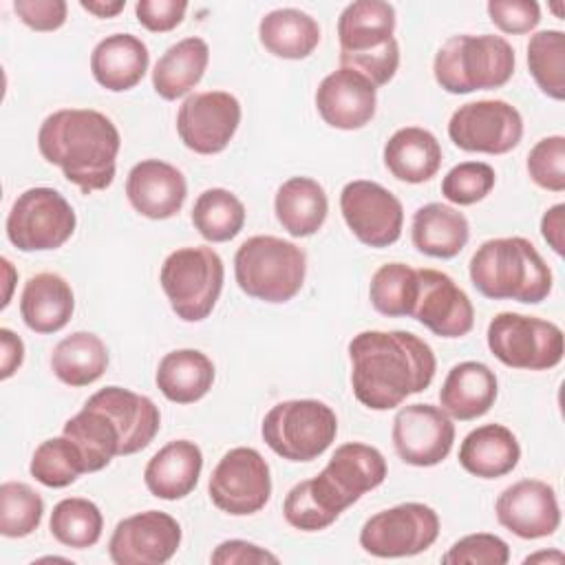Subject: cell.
<instances>
[{"instance_id": "obj_7", "label": "cell", "mask_w": 565, "mask_h": 565, "mask_svg": "<svg viewBox=\"0 0 565 565\" xmlns=\"http://www.w3.org/2000/svg\"><path fill=\"white\" fill-rule=\"evenodd\" d=\"M223 278L221 256L205 245L170 252L159 271V282L172 311L185 322H201L212 313Z\"/></svg>"}, {"instance_id": "obj_23", "label": "cell", "mask_w": 565, "mask_h": 565, "mask_svg": "<svg viewBox=\"0 0 565 565\" xmlns=\"http://www.w3.org/2000/svg\"><path fill=\"white\" fill-rule=\"evenodd\" d=\"M86 404L106 413L115 424L121 439L119 457L143 450L159 433V426H161L159 408L150 397L139 395L130 388H121V386L99 388L95 395L86 399Z\"/></svg>"}, {"instance_id": "obj_39", "label": "cell", "mask_w": 565, "mask_h": 565, "mask_svg": "<svg viewBox=\"0 0 565 565\" xmlns=\"http://www.w3.org/2000/svg\"><path fill=\"white\" fill-rule=\"evenodd\" d=\"M417 289V269L406 263H386L371 276L369 298L373 309L382 316L399 318L413 313Z\"/></svg>"}, {"instance_id": "obj_22", "label": "cell", "mask_w": 565, "mask_h": 565, "mask_svg": "<svg viewBox=\"0 0 565 565\" xmlns=\"http://www.w3.org/2000/svg\"><path fill=\"white\" fill-rule=\"evenodd\" d=\"M126 196L141 216L163 221L183 207L188 183L177 166L161 159H143L128 172Z\"/></svg>"}, {"instance_id": "obj_16", "label": "cell", "mask_w": 565, "mask_h": 565, "mask_svg": "<svg viewBox=\"0 0 565 565\" xmlns=\"http://www.w3.org/2000/svg\"><path fill=\"white\" fill-rule=\"evenodd\" d=\"M181 545V525L161 510H146L121 519L108 541L115 565H161Z\"/></svg>"}, {"instance_id": "obj_24", "label": "cell", "mask_w": 565, "mask_h": 565, "mask_svg": "<svg viewBox=\"0 0 565 565\" xmlns=\"http://www.w3.org/2000/svg\"><path fill=\"white\" fill-rule=\"evenodd\" d=\"M203 452L190 439H174L159 448L143 470L146 488L152 497L177 501L188 497L201 477Z\"/></svg>"}, {"instance_id": "obj_27", "label": "cell", "mask_w": 565, "mask_h": 565, "mask_svg": "<svg viewBox=\"0 0 565 565\" xmlns=\"http://www.w3.org/2000/svg\"><path fill=\"white\" fill-rule=\"evenodd\" d=\"M75 311V296L66 278L42 271L24 282L20 296V316L35 333H55L64 329Z\"/></svg>"}, {"instance_id": "obj_12", "label": "cell", "mask_w": 565, "mask_h": 565, "mask_svg": "<svg viewBox=\"0 0 565 565\" xmlns=\"http://www.w3.org/2000/svg\"><path fill=\"white\" fill-rule=\"evenodd\" d=\"M207 492L212 503L232 516L254 514L271 497L269 466L256 448H232L212 470Z\"/></svg>"}, {"instance_id": "obj_54", "label": "cell", "mask_w": 565, "mask_h": 565, "mask_svg": "<svg viewBox=\"0 0 565 565\" xmlns=\"http://www.w3.org/2000/svg\"><path fill=\"white\" fill-rule=\"evenodd\" d=\"M545 561H547V563L552 561V563L558 565V563H563V554L554 550V552H536V554H530V556L523 558L525 565H527V563H545Z\"/></svg>"}, {"instance_id": "obj_20", "label": "cell", "mask_w": 565, "mask_h": 565, "mask_svg": "<svg viewBox=\"0 0 565 565\" xmlns=\"http://www.w3.org/2000/svg\"><path fill=\"white\" fill-rule=\"evenodd\" d=\"M316 108L331 128H364L375 117L377 86L362 73L340 66L320 82L316 90Z\"/></svg>"}, {"instance_id": "obj_46", "label": "cell", "mask_w": 565, "mask_h": 565, "mask_svg": "<svg viewBox=\"0 0 565 565\" xmlns=\"http://www.w3.org/2000/svg\"><path fill=\"white\" fill-rule=\"evenodd\" d=\"M282 514L285 521L302 532H318L329 527L335 519L320 505V501L316 499V494L309 488V481H300L296 483L282 503Z\"/></svg>"}, {"instance_id": "obj_8", "label": "cell", "mask_w": 565, "mask_h": 565, "mask_svg": "<svg viewBox=\"0 0 565 565\" xmlns=\"http://www.w3.org/2000/svg\"><path fill=\"white\" fill-rule=\"evenodd\" d=\"M338 417L320 399H287L271 406L260 424L265 444L287 461H311L335 439Z\"/></svg>"}, {"instance_id": "obj_6", "label": "cell", "mask_w": 565, "mask_h": 565, "mask_svg": "<svg viewBox=\"0 0 565 565\" xmlns=\"http://www.w3.org/2000/svg\"><path fill=\"white\" fill-rule=\"evenodd\" d=\"M307 256L305 252L278 236H252L234 256V276L238 287L265 302L291 300L305 282Z\"/></svg>"}, {"instance_id": "obj_21", "label": "cell", "mask_w": 565, "mask_h": 565, "mask_svg": "<svg viewBox=\"0 0 565 565\" xmlns=\"http://www.w3.org/2000/svg\"><path fill=\"white\" fill-rule=\"evenodd\" d=\"M316 477L327 486V492L338 499L335 503L347 510L364 492L377 488L386 479V459L375 446L347 441L335 448L329 463Z\"/></svg>"}, {"instance_id": "obj_1", "label": "cell", "mask_w": 565, "mask_h": 565, "mask_svg": "<svg viewBox=\"0 0 565 565\" xmlns=\"http://www.w3.org/2000/svg\"><path fill=\"white\" fill-rule=\"evenodd\" d=\"M351 386L371 411L399 406L430 386L437 369L428 342L411 331H360L349 342Z\"/></svg>"}, {"instance_id": "obj_44", "label": "cell", "mask_w": 565, "mask_h": 565, "mask_svg": "<svg viewBox=\"0 0 565 565\" xmlns=\"http://www.w3.org/2000/svg\"><path fill=\"white\" fill-rule=\"evenodd\" d=\"M530 179L550 192L565 190V137L550 135L536 141L527 154Z\"/></svg>"}, {"instance_id": "obj_11", "label": "cell", "mask_w": 565, "mask_h": 565, "mask_svg": "<svg viewBox=\"0 0 565 565\" xmlns=\"http://www.w3.org/2000/svg\"><path fill=\"white\" fill-rule=\"evenodd\" d=\"M437 536V512L426 503L408 501L369 516L360 530V547L377 558H402L426 552Z\"/></svg>"}, {"instance_id": "obj_18", "label": "cell", "mask_w": 565, "mask_h": 565, "mask_svg": "<svg viewBox=\"0 0 565 565\" xmlns=\"http://www.w3.org/2000/svg\"><path fill=\"white\" fill-rule=\"evenodd\" d=\"M417 298L411 318L439 338H461L475 324V309L468 294L439 269H417Z\"/></svg>"}, {"instance_id": "obj_49", "label": "cell", "mask_w": 565, "mask_h": 565, "mask_svg": "<svg viewBox=\"0 0 565 565\" xmlns=\"http://www.w3.org/2000/svg\"><path fill=\"white\" fill-rule=\"evenodd\" d=\"M13 11L33 31H55L66 22L64 0H15Z\"/></svg>"}, {"instance_id": "obj_28", "label": "cell", "mask_w": 565, "mask_h": 565, "mask_svg": "<svg viewBox=\"0 0 565 565\" xmlns=\"http://www.w3.org/2000/svg\"><path fill=\"white\" fill-rule=\"evenodd\" d=\"M521 446L503 424H483L470 430L459 446V463L479 479H499L516 468Z\"/></svg>"}, {"instance_id": "obj_37", "label": "cell", "mask_w": 565, "mask_h": 565, "mask_svg": "<svg viewBox=\"0 0 565 565\" xmlns=\"http://www.w3.org/2000/svg\"><path fill=\"white\" fill-rule=\"evenodd\" d=\"M192 225L210 243L232 241L245 225V205L225 188L203 190L192 207Z\"/></svg>"}, {"instance_id": "obj_42", "label": "cell", "mask_w": 565, "mask_h": 565, "mask_svg": "<svg viewBox=\"0 0 565 565\" xmlns=\"http://www.w3.org/2000/svg\"><path fill=\"white\" fill-rule=\"evenodd\" d=\"M44 514L42 497L22 481H4L0 486V534L22 539L38 530Z\"/></svg>"}, {"instance_id": "obj_40", "label": "cell", "mask_w": 565, "mask_h": 565, "mask_svg": "<svg viewBox=\"0 0 565 565\" xmlns=\"http://www.w3.org/2000/svg\"><path fill=\"white\" fill-rule=\"evenodd\" d=\"M527 68L536 86L561 102L565 97V33L558 29L536 31L527 42Z\"/></svg>"}, {"instance_id": "obj_45", "label": "cell", "mask_w": 565, "mask_h": 565, "mask_svg": "<svg viewBox=\"0 0 565 565\" xmlns=\"http://www.w3.org/2000/svg\"><path fill=\"white\" fill-rule=\"evenodd\" d=\"M441 561L446 565H505L510 561V547L497 534L477 532L455 541Z\"/></svg>"}, {"instance_id": "obj_47", "label": "cell", "mask_w": 565, "mask_h": 565, "mask_svg": "<svg viewBox=\"0 0 565 565\" xmlns=\"http://www.w3.org/2000/svg\"><path fill=\"white\" fill-rule=\"evenodd\" d=\"M486 9L492 24L512 35L530 33L541 22V7L534 0H490Z\"/></svg>"}, {"instance_id": "obj_15", "label": "cell", "mask_w": 565, "mask_h": 565, "mask_svg": "<svg viewBox=\"0 0 565 565\" xmlns=\"http://www.w3.org/2000/svg\"><path fill=\"white\" fill-rule=\"evenodd\" d=\"M241 124V102L227 90L194 93L177 113V132L185 148L199 154H216L227 148Z\"/></svg>"}, {"instance_id": "obj_32", "label": "cell", "mask_w": 565, "mask_h": 565, "mask_svg": "<svg viewBox=\"0 0 565 565\" xmlns=\"http://www.w3.org/2000/svg\"><path fill=\"white\" fill-rule=\"evenodd\" d=\"M210 62V46L203 38H183L168 46L152 68V88L172 102L188 95L203 77Z\"/></svg>"}, {"instance_id": "obj_2", "label": "cell", "mask_w": 565, "mask_h": 565, "mask_svg": "<svg viewBox=\"0 0 565 565\" xmlns=\"http://www.w3.org/2000/svg\"><path fill=\"white\" fill-rule=\"evenodd\" d=\"M119 148L117 126L93 108H60L38 130L40 154L84 194L106 190L113 183Z\"/></svg>"}, {"instance_id": "obj_53", "label": "cell", "mask_w": 565, "mask_h": 565, "mask_svg": "<svg viewBox=\"0 0 565 565\" xmlns=\"http://www.w3.org/2000/svg\"><path fill=\"white\" fill-rule=\"evenodd\" d=\"M79 7L95 18H115L119 11H124L126 0H79Z\"/></svg>"}, {"instance_id": "obj_36", "label": "cell", "mask_w": 565, "mask_h": 565, "mask_svg": "<svg viewBox=\"0 0 565 565\" xmlns=\"http://www.w3.org/2000/svg\"><path fill=\"white\" fill-rule=\"evenodd\" d=\"M62 435L79 448L86 472H97L119 457L121 439L115 424L106 413L90 404H84V408L64 424Z\"/></svg>"}, {"instance_id": "obj_33", "label": "cell", "mask_w": 565, "mask_h": 565, "mask_svg": "<svg viewBox=\"0 0 565 565\" xmlns=\"http://www.w3.org/2000/svg\"><path fill=\"white\" fill-rule=\"evenodd\" d=\"M157 388L174 404H192L214 384L212 360L196 349H177L161 358L154 375Z\"/></svg>"}, {"instance_id": "obj_26", "label": "cell", "mask_w": 565, "mask_h": 565, "mask_svg": "<svg viewBox=\"0 0 565 565\" xmlns=\"http://www.w3.org/2000/svg\"><path fill=\"white\" fill-rule=\"evenodd\" d=\"M497 393L499 384L494 371L483 362L466 360L448 371L439 391V404L450 417L470 422L494 406Z\"/></svg>"}, {"instance_id": "obj_38", "label": "cell", "mask_w": 565, "mask_h": 565, "mask_svg": "<svg viewBox=\"0 0 565 565\" xmlns=\"http://www.w3.org/2000/svg\"><path fill=\"white\" fill-rule=\"evenodd\" d=\"M49 530L57 543L86 550L102 539L104 516L93 501L84 497H66L53 505Z\"/></svg>"}, {"instance_id": "obj_31", "label": "cell", "mask_w": 565, "mask_h": 565, "mask_svg": "<svg viewBox=\"0 0 565 565\" xmlns=\"http://www.w3.org/2000/svg\"><path fill=\"white\" fill-rule=\"evenodd\" d=\"M274 212L282 230L296 238L316 234L329 212V199L324 188L311 177L287 179L274 199Z\"/></svg>"}, {"instance_id": "obj_4", "label": "cell", "mask_w": 565, "mask_h": 565, "mask_svg": "<svg viewBox=\"0 0 565 565\" xmlns=\"http://www.w3.org/2000/svg\"><path fill=\"white\" fill-rule=\"evenodd\" d=\"M395 9L384 0H355L338 18L340 64L369 77L375 86L393 79L399 66Z\"/></svg>"}, {"instance_id": "obj_35", "label": "cell", "mask_w": 565, "mask_h": 565, "mask_svg": "<svg viewBox=\"0 0 565 565\" xmlns=\"http://www.w3.org/2000/svg\"><path fill=\"white\" fill-rule=\"evenodd\" d=\"M55 377L68 386H88L108 369V349L99 335L75 331L62 338L51 353Z\"/></svg>"}, {"instance_id": "obj_3", "label": "cell", "mask_w": 565, "mask_h": 565, "mask_svg": "<svg viewBox=\"0 0 565 565\" xmlns=\"http://www.w3.org/2000/svg\"><path fill=\"white\" fill-rule=\"evenodd\" d=\"M475 289L492 300L543 302L552 291V271L539 249L523 236L490 238L468 265Z\"/></svg>"}, {"instance_id": "obj_50", "label": "cell", "mask_w": 565, "mask_h": 565, "mask_svg": "<svg viewBox=\"0 0 565 565\" xmlns=\"http://www.w3.org/2000/svg\"><path fill=\"white\" fill-rule=\"evenodd\" d=\"M210 561L214 565H258V563H278V556L256 543H249L243 539H230L216 545Z\"/></svg>"}, {"instance_id": "obj_34", "label": "cell", "mask_w": 565, "mask_h": 565, "mask_svg": "<svg viewBox=\"0 0 565 565\" xmlns=\"http://www.w3.org/2000/svg\"><path fill=\"white\" fill-rule=\"evenodd\" d=\"M258 40L276 57L302 60L316 51L320 26L300 9H274L260 18Z\"/></svg>"}, {"instance_id": "obj_5", "label": "cell", "mask_w": 565, "mask_h": 565, "mask_svg": "<svg viewBox=\"0 0 565 565\" xmlns=\"http://www.w3.org/2000/svg\"><path fill=\"white\" fill-rule=\"evenodd\" d=\"M514 49L501 35H452L433 60L435 82L452 95L501 88L514 73Z\"/></svg>"}, {"instance_id": "obj_13", "label": "cell", "mask_w": 565, "mask_h": 565, "mask_svg": "<svg viewBox=\"0 0 565 565\" xmlns=\"http://www.w3.org/2000/svg\"><path fill=\"white\" fill-rule=\"evenodd\" d=\"M448 137L466 152L505 154L521 141L523 119L503 99H477L459 106L450 115Z\"/></svg>"}, {"instance_id": "obj_51", "label": "cell", "mask_w": 565, "mask_h": 565, "mask_svg": "<svg viewBox=\"0 0 565 565\" xmlns=\"http://www.w3.org/2000/svg\"><path fill=\"white\" fill-rule=\"evenodd\" d=\"M24 362V342L11 329H0V377L9 380Z\"/></svg>"}, {"instance_id": "obj_41", "label": "cell", "mask_w": 565, "mask_h": 565, "mask_svg": "<svg viewBox=\"0 0 565 565\" xmlns=\"http://www.w3.org/2000/svg\"><path fill=\"white\" fill-rule=\"evenodd\" d=\"M29 472L46 488H66L86 472V463L79 448L66 435H62L51 437L35 448Z\"/></svg>"}, {"instance_id": "obj_19", "label": "cell", "mask_w": 565, "mask_h": 565, "mask_svg": "<svg viewBox=\"0 0 565 565\" xmlns=\"http://www.w3.org/2000/svg\"><path fill=\"white\" fill-rule=\"evenodd\" d=\"M497 521L519 539L552 536L561 525L556 492L541 479H521L508 486L494 503Z\"/></svg>"}, {"instance_id": "obj_14", "label": "cell", "mask_w": 565, "mask_h": 565, "mask_svg": "<svg viewBox=\"0 0 565 565\" xmlns=\"http://www.w3.org/2000/svg\"><path fill=\"white\" fill-rule=\"evenodd\" d=\"M340 212L353 236L369 247H388L402 236L404 207L375 181H349L340 192Z\"/></svg>"}, {"instance_id": "obj_17", "label": "cell", "mask_w": 565, "mask_h": 565, "mask_svg": "<svg viewBox=\"0 0 565 565\" xmlns=\"http://www.w3.org/2000/svg\"><path fill=\"white\" fill-rule=\"evenodd\" d=\"M393 446L404 463L428 468L441 463L452 450L455 424L433 404H406L393 419Z\"/></svg>"}, {"instance_id": "obj_30", "label": "cell", "mask_w": 565, "mask_h": 565, "mask_svg": "<svg viewBox=\"0 0 565 565\" xmlns=\"http://www.w3.org/2000/svg\"><path fill=\"white\" fill-rule=\"evenodd\" d=\"M411 236L417 252L433 258H455L470 238V225L457 207L426 203L413 214Z\"/></svg>"}, {"instance_id": "obj_10", "label": "cell", "mask_w": 565, "mask_h": 565, "mask_svg": "<svg viewBox=\"0 0 565 565\" xmlns=\"http://www.w3.org/2000/svg\"><path fill=\"white\" fill-rule=\"evenodd\" d=\"M75 225V212L57 190L29 188L9 210L7 238L20 252H46L62 247Z\"/></svg>"}, {"instance_id": "obj_48", "label": "cell", "mask_w": 565, "mask_h": 565, "mask_svg": "<svg viewBox=\"0 0 565 565\" xmlns=\"http://www.w3.org/2000/svg\"><path fill=\"white\" fill-rule=\"evenodd\" d=\"M185 11V0H139L135 4V15L139 24L152 33L172 31L183 22Z\"/></svg>"}, {"instance_id": "obj_52", "label": "cell", "mask_w": 565, "mask_h": 565, "mask_svg": "<svg viewBox=\"0 0 565 565\" xmlns=\"http://www.w3.org/2000/svg\"><path fill=\"white\" fill-rule=\"evenodd\" d=\"M541 234L545 238V243L558 254L563 256L565 254V205L563 203H556L552 205L543 218H541Z\"/></svg>"}, {"instance_id": "obj_29", "label": "cell", "mask_w": 565, "mask_h": 565, "mask_svg": "<svg viewBox=\"0 0 565 565\" xmlns=\"http://www.w3.org/2000/svg\"><path fill=\"white\" fill-rule=\"evenodd\" d=\"M384 166L404 183H424L433 179L441 166V146L426 128H399L384 146Z\"/></svg>"}, {"instance_id": "obj_43", "label": "cell", "mask_w": 565, "mask_h": 565, "mask_svg": "<svg viewBox=\"0 0 565 565\" xmlns=\"http://www.w3.org/2000/svg\"><path fill=\"white\" fill-rule=\"evenodd\" d=\"M497 183L494 168L483 161H463L441 179V194L455 205H472L486 199Z\"/></svg>"}, {"instance_id": "obj_9", "label": "cell", "mask_w": 565, "mask_h": 565, "mask_svg": "<svg viewBox=\"0 0 565 565\" xmlns=\"http://www.w3.org/2000/svg\"><path fill=\"white\" fill-rule=\"evenodd\" d=\"M486 340L501 364L523 371L554 369L565 351L558 324L514 311L497 313L488 324Z\"/></svg>"}, {"instance_id": "obj_25", "label": "cell", "mask_w": 565, "mask_h": 565, "mask_svg": "<svg viewBox=\"0 0 565 565\" xmlns=\"http://www.w3.org/2000/svg\"><path fill=\"white\" fill-rule=\"evenodd\" d=\"M148 64V46L132 33L106 35L90 53V73L95 82L113 93L135 88L143 79Z\"/></svg>"}]
</instances>
